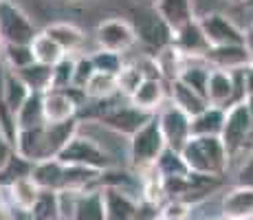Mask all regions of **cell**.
I'll list each match as a JSON object with an SVG mask.
<instances>
[{
    "label": "cell",
    "instance_id": "1",
    "mask_svg": "<svg viewBox=\"0 0 253 220\" xmlns=\"http://www.w3.org/2000/svg\"><path fill=\"white\" fill-rule=\"evenodd\" d=\"M189 172L207 174L220 178L227 172L229 165V154L222 145L220 136H207V134H194L187 139V143L181 150Z\"/></svg>",
    "mask_w": 253,
    "mask_h": 220
},
{
    "label": "cell",
    "instance_id": "2",
    "mask_svg": "<svg viewBox=\"0 0 253 220\" xmlns=\"http://www.w3.org/2000/svg\"><path fill=\"white\" fill-rule=\"evenodd\" d=\"M251 139H253V119L247 99L225 108V124H222L220 130V141L225 145L227 154H229V161L238 152H242Z\"/></svg>",
    "mask_w": 253,
    "mask_h": 220
},
{
    "label": "cell",
    "instance_id": "3",
    "mask_svg": "<svg viewBox=\"0 0 253 220\" xmlns=\"http://www.w3.org/2000/svg\"><path fill=\"white\" fill-rule=\"evenodd\" d=\"M163 150H165V139L161 128H159L157 115H154L148 124H143L130 136V165L137 170L154 165Z\"/></svg>",
    "mask_w": 253,
    "mask_h": 220
},
{
    "label": "cell",
    "instance_id": "4",
    "mask_svg": "<svg viewBox=\"0 0 253 220\" xmlns=\"http://www.w3.org/2000/svg\"><path fill=\"white\" fill-rule=\"evenodd\" d=\"M38 29L27 11L11 0H0V42L2 44H29Z\"/></svg>",
    "mask_w": 253,
    "mask_h": 220
},
{
    "label": "cell",
    "instance_id": "5",
    "mask_svg": "<svg viewBox=\"0 0 253 220\" xmlns=\"http://www.w3.org/2000/svg\"><path fill=\"white\" fill-rule=\"evenodd\" d=\"M57 159H60L64 165H82V168L99 170V172L117 168L113 163V159H110L95 141L88 139V136H84V134H80V132H75V136L62 148V152L57 154Z\"/></svg>",
    "mask_w": 253,
    "mask_h": 220
},
{
    "label": "cell",
    "instance_id": "6",
    "mask_svg": "<svg viewBox=\"0 0 253 220\" xmlns=\"http://www.w3.org/2000/svg\"><path fill=\"white\" fill-rule=\"evenodd\" d=\"M154 115H157V119H159V128L163 132L165 145L181 152L183 145L187 143V139L192 136V117L185 110L178 108L176 104H172L169 99L165 101Z\"/></svg>",
    "mask_w": 253,
    "mask_h": 220
},
{
    "label": "cell",
    "instance_id": "7",
    "mask_svg": "<svg viewBox=\"0 0 253 220\" xmlns=\"http://www.w3.org/2000/svg\"><path fill=\"white\" fill-rule=\"evenodd\" d=\"M154 117V112L141 110L137 106L128 104H115V106H104V110L97 115V121H101L104 126H108L110 130L119 132L124 136H132L143 124H148Z\"/></svg>",
    "mask_w": 253,
    "mask_h": 220
},
{
    "label": "cell",
    "instance_id": "8",
    "mask_svg": "<svg viewBox=\"0 0 253 220\" xmlns=\"http://www.w3.org/2000/svg\"><path fill=\"white\" fill-rule=\"evenodd\" d=\"M95 42L97 48H106V51H115L124 55L126 51H130L137 44V33L128 20L110 18V20H101L97 24Z\"/></svg>",
    "mask_w": 253,
    "mask_h": 220
},
{
    "label": "cell",
    "instance_id": "9",
    "mask_svg": "<svg viewBox=\"0 0 253 220\" xmlns=\"http://www.w3.org/2000/svg\"><path fill=\"white\" fill-rule=\"evenodd\" d=\"M209 46H220V44H245V31L233 22L231 16L225 11H213L198 18Z\"/></svg>",
    "mask_w": 253,
    "mask_h": 220
},
{
    "label": "cell",
    "instance_id": "10",
    "mask_svg": "<svg viewBox=\"0 0 253 220\" xmlns=\"http://www.w3.org/2000/svg\"><path fill=\"white\" fill-rule=\"evenodd\" d=\"M132 29L137 33V42L141 40L145 46H154L157 51L172 42V29L159 18V13L154 9H148V11L141 9V11H137Z\"/></svg>",
    "mask_w": 253,
    "mask_h": 220
},
{
    "label": "cell",
    "instance_id": "11",
    "mask_svg": "<svg viewBox=\"0 0 253 220\" xmlns=\"http://www.w3.org/2000/svg\"><path fill=\"white\" fill-rule=\"evenodd\" d=\"M203 62L209 68L218 71H240L247 64H251V53L247 44H220V46H209L203 55Z\"/></svg>",
    "mask_w": 253,
    "mask_h": 220
},
{
    "label": "cell",
    "instance_id": "12",
    "mask_svg": "<svg viewBox=\"0 0 253 220\" xmlns=\"http://www.w3.org/2000/svg\"><path fill=\"white\" fill-rule=\"evenodd\" d=\"M101 200H104L106 220H137L139 203L132 196V192L113 185H101Z\"/></svg>",
    "mask_w": 253,
    "mask_h": 220
},
{
    "label": "cell",
    "instance_id": "13",
    "mask_svg": "<svg viewBox=\"0 0 253 220\" xmlns=\"http://www.w3.org/2000/svg\"><path fill=\"white\" fill-rule=\"evenodd\" d=\"M172 44L183 57H203L209 48V42L198 18H194L187 24L178 27L176 31H172Z\"/></svg>",
    "mask_w": 253,
    "mask_h": 220
},
{
    "label": "cell",
    "instance_id": "14",
    "mask_svg": "<svg viewBox=\"0 0 253 220\" xmlns=\"http://www.w3.org/2000/svg\"><path fill=\"white\" fill-rule=\"evenodd\" d=\"M13 152L20 154L22 159L31 161V163H38V161L48 159L44 126L18 130L16 132V139H13Z\"/></svg>",
    "mask_w": 253,
    "mask_h": 220
},
{
    "label": "cell",
    "instance_id": "15",
    "mask_svg": "<svg viewBox=\"0 0 253 220\" xmlns=\"http://www.w3.org/2000/svg\"><path fill=\"white\" fill-rule=\"evenodd\" d=\"M128 101L141 110L157 112L165 104V82L159 77H143V82L130 95Z\"/></svg>",
    "mask_w": 253,
    "mask_h": 220
},
{
    "label": "cell",
    "instance_id": "16",
    "mask_svg": "<svg viewBox=\"0 0 253 220\" xmlns=\"http://www.w3.org/2000/svg\"><path fill=\"white\" fill-rule=\"evenodd\" d=\"M44 33L53 42H57V46L66 55H77L86 42L84 31L80 27H75L73 22H51L44 27Z\"/></svg>",
    "mask_w": 253,
    "mask_h": 220
},
{
    "label": "cell",
    "instance_id": "17",
    "mask_svg": "<svg viewBox=\"0 0 253 220\" xmlns=\"http://www.w3.org/2000/svg\"><path fill=\"white\" fill-rule=\"evenodd\" d=\"M64 172L66 165L60 159H44L33 163L31 178L40 189H51V192H62L64 189Z\"/></svg>",
    "mask_w": 253,
    "mask_h": 220
},
{
    "label": "cell",
    "instance_id": "18",
    "mask_svg": "<svg viewBox=\"0 0 253 220\" xmlns=\"http://www.w3.org/2000/svg\"><path fill=\"white\" fill-rule=\"evenodd\" d=\"M154 11L159 13V18H161L172 31H176L178 27L194 20L192 0H157V2H154Z\"/></svg>",
    "mask_w": 253,
    "mask_h": 220
},
{
    "label": "cell",
    "instance_id": "19",
    "mask_svg": "<svg viewBox=\"0 0 253 220\" xmlns=\"http://www.w3.org/2000/svg\"><path fill=\"white\" fill-rule=\"evenodd\" d=\"M222 214L229 220L251 218L253 216V187L238 185L222 198Z\"/></svg>",
    "mask_w": 253,
    "mask_h": 220
},
{
    "label": "cell",
    "instance_id": "20",
    "mask_svg": "<svg viewBox=\"0 0 253 220\" xmlns=\"http://www.w3.org/2000/svg\"><path fill=\"white\" fill-rule=\"evenodd\" d=\"M169 86V101L176 104L181 110H185L189 117H196L198 112H203L207 108V99L203 95H198L196 90H192L187 84H183L181 80H172L168 82Z\"/></svg>",
    "mask_w": 253,
    "mask_h": 220
},
{
    "label": "cell",
    "instance_id": "21",
    "mask_svg": "<svg viewBox=\"0 0 253 220\" xmlns=\"http://www.w3.org/2000/svg\"><path fill=\"white\" fill-rule=\"evenodd\" d=\"M75 132H77V119L62 121V124H44L48 159H55L62 152V148L75 136Z\"/></svg>",
    "mask_w": 253,
    "mask_h": 220
},
{
    "label": "cell",
    "instance_id": "22",
    "mask_svg": "<svg viewBox=\"0 0 253 220\" xmlns=\"http://www.w3.org/2000/svg\"><path fill=\"white\" fill-rule=\"evenodd\" d=\"M31 95V90L27 88V84L16 75V71L4 66V77H2V97H4V104L7 108L11 110V115L16 117L18 108L27 101V97Z\"/></svg>",
    "mask_w": 253,
    "mask_h": 220
},
{
    "label": "cell",
    "instance_id": "23",
    "mask_svg": "<svg viewBox=\"0 0 253 220\" xmlns=\"http://www.w3.org/2000/svg\"><path fill=\"white\" fill-rule=\"evenodd\" d=\"M13 119H16V130L44 126L46 121H44V108H42V92H31L27 97V101L18 108Z\"/></svg>",
    "mask_w": 253,
    "mask_h": 220
},
{
    "label": "cell",
    "instance_id": "24",
    "mask_svg": "<svg viewBox=\"0 0 253 220\" xmlns=\"http://www.w3.org/2000/svg\"><path fill=\"white\" fill-rule=\"evenodd\" d=\"M13 71V68H11ZM16 75L27 84V88L31 92H44L51 88V75H53V66L40 64V62L33 60L31 64L22 66L16 71Z\"/></svg>",
    "mask_w": 253,
    "mask_h": 220
},
{
    "label": "cell",
    "instance_id": "25",
    "mask_svg": "<svg viewBox=\"0 0 253 220\" xmlns=\"http://www.w3.org/2000/svg\"><path fill=\"white\" fill-rule=\"evenodd\" d=\"M222 124H225V108L207 106L203 112H198L196 117H192V136L194 134L220 136Z\"/></svg>",
    "mask_w": 253,
    "mask_h": 220
},
{
    "label": "cell",
    "instance_id": "26",
    "mask_svg": "<svg viewBox=\"0 0 253 220\" xmlns=\"http://www.w3.org/2000/svg\"><path fill=\"white\" fill-rule=\"evenodd\" d=\"M29 46H31L33 60L40 62V64H46V66L57 64V62H60L62 57L66 55V53L62 51L60 46H57V42H53L44 31H38L36 38L29 42Z\"/></svg>",
    "mask_w": 253,
    "mask_h": 220
},
{
    "label": "cell",
    "instance_id": "27",
    "mask_svg": "<svg viewBox=\"0 0 253 220\" xmlns=\"http://www.w3.org/2000/svg\"><path fill=\"white\" fill-rule=\"evenodd\" d=\"M4 189H7L9 196H11L13 207H20V209H31L33 203H36V198H38V194H40V187H38L36 180L31 178V174L16 178Z\"/></svg>",
    "mask_w": 253,
    "mask_h": 220
},
{
    "label": "cell",
    "instance_id": "28",
    "mask_svg": "<svg viewBox=\"0 0 253 220\" xmlns=\"http://www.w3.org/2000/svg\"><path fill=\"white\" fill-rule=\"evenodd\" d=\"M73 220H106L104 200H101L99 189H90V192L80 194Z\"/></svg>",
    "mask_w": 253,
    "mask_h": 220
},
{
    "label": "cell",
    "instance_id": "29",
    "mask_svg": "<svg viewBox=\"0 0 253 220\" xmlns=\"http://www.w3.org/2000/svg\"><path fill=\"white\" fill-rule=\"evenodd\" d=\"M84 95H86V99H90V101L108 99V97L119 95V92H117V75L95 71L92 77L88 80V84L84 86Z\"/></svg>",
    "mask_w": 253,
    "mask_h": 220
},
{
    "label": "cell",
    "instance_id": "30",
    "mask_svg": "<svg viewBox=\"0 0 253 220\" xmlns=\"http://www.w3.org/2000/svg\"><path fill=\"white\" fill-rule=\"evenodd\" d=\"M157 170H159V174L163 176V178H172V176H185L189 172V168H187V163H185V159H183V154L178 152V150H172V148H168L165 145V150L161 154H159V159H157Z\"/></svg>",
    "mask_w": 253,
    "mask_h": 220
},
{
    "label": "cell",
    "instance_id": "31",
    "mask_svg": "<svg viewBox=\"0 0 253 220\" xmlns=\"http://www.w3.org/2000/svg\"><path fill=\"white\" fill-rule=\"evenodd\" d=\"M33 214L36 220H57L60 218V198H57V192H51V189H40L33 207L29 209Z\"/></svg>",
    "mask_w": 253,
    "mask_h": 220
},
{
    "label": "cell",
    "instance_id": "32",
    "mask_svg": "<svg viewBox=\"0 0 253 220\" xmlns=\"http://www.w3.org/2000/svg\"><path fill=\"white\" fill-rule=\"evenodd\" d=\"M90 62H92V66H95V71L110 73V75H117L126 64L121 53L106 51V48H95V51L90 53Z\"/></svg>",
    "mask_w": 253,
    "mask_h": 220
},
{
    "label": "cell",
    "instance_id": "33",
    "mask_svg": "<svg viewBox=\"0 0 253 220\" xmlns=\"http://www.w3.org/2000/svg\"><path fill=\"white\" fill-rule=\"evenodd\" d=\"M33 62V53L29 44H2V64L7 68H18L27 66Z\"/></svg>",
    "mask_w": 253,
    "mask_h": 220
},
{
    "label": "cell",
    "instance_id": "34",
    "mask_svg": "<svg viewBox=\"0 0 253 220\" xmlns=\"http://www.w3.org/2000/svg\"><path fill=\"white\" fill-rule=\"evenodd\" d=\"M31 168H33L31 161L22 159L20 154L13 152L11 159L7 161V165L0 170V187L4 189L7 185H11L16 178H20V176H29V174H31Z\"/></svg>",
    "mask_w": 253,
    "mask_h": 220
},
{
    "label": "cell",
    "instance_id": "35",
    "mask_svg": "<svg viewBox=\"0 0 253 220\" xmlns=\"http://www.w3.org/2000/svg\"><path fill=\"white\" fill-rule=\"evenodd\" d=\"M141 82H143L141 68L137 64H124V68L117 73V92H119V95H126L130 99V95L137 90V86Z\"/></svg>",
    "mask_w": 253,
    "mask_h": 220
},
{
    "label": "cell",
    "instance_id": "36",
    "mask_svg": "<svg viewBox=\"0 0 253 220\" xmlns=\"http://www.w3.org/2000/svg\"><path fill=\"white\" fill-rule=\"evenodd\" d=\"M73 71H75V55H64L57 64H53L51 88L64 90L73 86Z\"/></svg>",
    "mask_w": 253,
    "mask_h": 220
},
{
    "label": "cell",
    "instance_id": "37",
    "mask_svg": "<svg viewBox=\"0 0 253 220\" xmlns=\"http://www.w3.org/2000/svg\"><path fill=\"white\" fill-rule=\"evenodd\" d=\"M95 73V66L90 62V55H75V71H73V88H82L88 84V80Z\"/></svg>",
    "mask_w": 253,
    "mask_h": 220
},
{
    "label": "cell",
    "instance_id": "38",
    "mask_svg": "<svg viewBox=\"0 0 253 220\" xmlns=\"http://www.w3.org/2000/svg\"><path fill=\"white\" fill-rule=\"evenodd\" d=\"M161 216L165 220H187L189 216V203L181 198H172L161 207Z\"/></svg>",
    "mask_w": 253,
    "mask_h": 220
},
{
    "label": "cell",
    "instance_id": "39",
    "mask_svg": "<svg viewBox=\"0 0 253 220\" xmlns=\"http://www.w3.org/2000/svg\"><path fill=\"white\" fill-rule=\"evenodd\" d=\"M238 185H247V187H253V152L249 154V159L242 163L240 172H238Z\"/></svg>",
    "mask_w": 253,
    "mask_h": 220
},
{
    "label": "cell",
    "instance_id": "40",
    "mask_svg": "<svg viewBox=\"0 0 253 220\" xmlns=\"http://www.w3.org/2000/svg\"><path fill=\"white\" fill-rule=\"evenodd\" d=\"M11 154H13V145H11V141L7 139V136L0 132V170L7 165V161L11 159Z\"/></svg>",
    "mask_w": 253,
    "mask_h": 220
},
{
    "label": "cell",
    "instance_id": "41",
    "mask_svg": "<svg viewBox=\"0 0 253 220\" xmlns=\"http://www.w3.org/2000/svg\"><path fill=\"white\" fill-rule=\"evenodd\" d=\"M242 80H245V92H247V97L253 95V62L242 68Z\"/></svg>",
    "mask_w": 253,
    "mask_h": 220
},
{
    "label": "cell",
    "instance_id": "42",
    "mask_svg": "<svg viewBox=\"0 0 253 220\" xmlns=\"http://www.w3.org/2000/svg\"><path fill=\"white\" fill-rule=\"evenodd\" d=\"M11 216H13V220H36L29 209H20V207H13L11 209Z\"/></svg>",
    "mask_w": 253,
    "mask_h": 220
},
{
    "label": "cell",
    "instance_id": "43",
    "mask_svg": "<svg viewBox=\"0 0 253 220\" xmlns=\"http://www.w3.org/2000/svg\"><path fill=\"white\" fill-rule=\"evenodd\" d=\"M245 44H247V48H249L251 60H253V24L249 27V31H245Z\"/></svg>",
    "mask_w": 253,
    "mask_h": 220
},
{
    "label": "cell",
    "instance_id": "44",
    "mask_svg": "<svg viewBox=\"0 0 253 220\" xmlns=\"http://www.w3.org/2000/svg\"><path fill=\"white\" fill-rule=\"evenodd\" d=\"M0 220H13V216H11V209H9L4 203H0Z\"/></svg>",
    "mask_w": 253,
    "mask_h": 220
},
{
    "label": "cell",
    "instance_id": "45",
    "mask_svg": "<svg viewBox=\"0 0 253 220\" xmlns=\"http://www.w3.org/2000/svg\"><path fill=\"white\" fill-rule=\"evenodd\" d=\"M225 2H227V4H242L245 0H225Z\"/></svg>",
    "mask_w": 253,
    "mask_h": 220
},
{
    "label": "cell",
    "instance_id": "46",
    "mask_svg": "<svg viewBox=\"0 0 253 220\" xmlns=\"http://www.w3.org/2000/svg\"><path fill=\"white\" fill-rule=\"evenodd\" d=\"M242 4H245V7H251V9H253V0H245Z\"/></svg>",
    "mask_w": 253,
    "mask_h": 220
},
{
    "label": "cell",
    "instance_id": "47",
    "mask_svg": "<svg viewBox=\"0 0 253 220\" xmlns=\"http://www.w3.org/2000/svg\"><path fill=\"white\" fill-rule=\"evenodd\" d=\"M0 64H2V42H0Z\"/></svg>",
    "mask_w": 253,
    "mask_h": 220
},
{
    "label": "cell",
    "instance_id": "48",
    "mask_svg": "<svg viewBox=\"0 0 253 220\" xmlns=\"http://www.w3.org/2000/svg\"><path fill=\"white\" fill-rule=\"evenodd\" d=\"M152 220H165V218H163V216H154Z\"/></svg>",
    "mask_w": 253,
    "mask_h": 220
},
{
    "label": "cell",
    "instance_id": "49",
    "mask_svg": "<svg viewBox=\"0 0 253 220\" xmlns=\"http://www.w3.org/2000/svg\"><path fill=\"white\" fill-rule=\"evenodd\" d=\"M66 2H82V0H66Z\"/></svg>",
    "mask_w": 253,
    "mask_h": 220
},
{
    "label": "cell",
    "instance_id": "50",
    "mask_svg": "<svg viewBox=\"0 0 253 220\" xmlns=\"http://www.w3.org/2000/svg\"><path fill=\"white\" fill-rule=\"evenodd\" d=\"M0 192H2V187H0ZM0 203H2V194H0Z\"/></svg>",
    "mask_w": 253,
    "mask_h": 220
},
{
    "label": "cell",
    "instance_id": "51",
    "mask_svg": "<svg viewBox=\"0 0 253 220\" xmlns=\"http://www.w3.org/2000/svg\"><path fill=\"white\" fill-rule=\"evenodd\" d=\"M240 220H253V216L251 218H240Z\"/></svg>",
    "mask_w": 253,
    "mask_h": 220
},
{
    "label": "cell",
    "instance_id": "52",
    "mask_svg": "<svg viewBox=\"0 0 253 220\" xmlns=\"http://www.w3.org/2000/svg\"><path fill=\"white\" fill-rule=\"evenodd\" d=\"M57 220H64V218H57Z\"/></svg>",
    "mask_w": 253,
    "mask_h": 220
}]
</instances>
